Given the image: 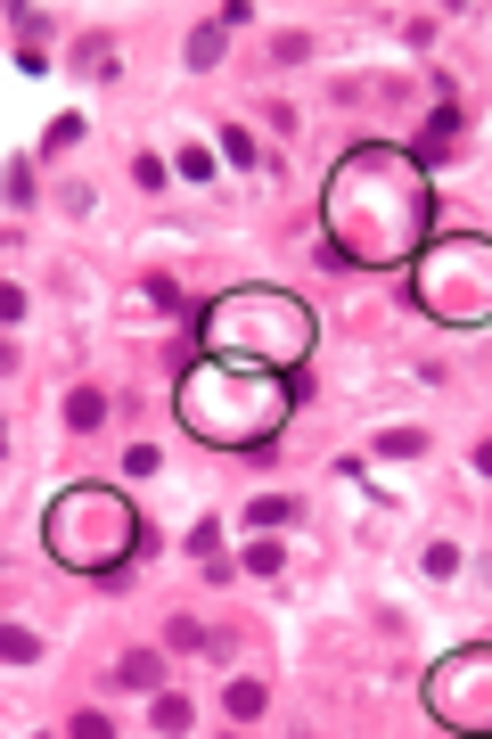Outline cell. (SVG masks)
<instances>
[{
    "instance_id": "cell-9",
    "label": "cell",
    "mask_w": 492,
    "mask_h": 739,
    "mask_svg": "<svg viewBox=\"0 0 492 739\" xmlns=\"http://www.w3.org/2000/svg\"><path fill=\"white\" fill-rule=\"evenodd\" d=\"M222 41H230V26H222V17H205V26L189 33V74H213V67H222Z\"/></svg>"
},
{
    "instance_id": "cell-15",
    "label": "cell",
    "mask_w": 492,
    "mask_h": 739,
    "mask_svg": "<svg viewBox=\"0 0 492 739\" xmlns=\"http://www.w3.org/2000/svg\"><path fill=\"white\" fill-rule=\"evenodd\" d=\"M419 567H426V583H452V576H460V542H443V535H435V542L419 551Z\"/></svg>"
},
{
    "instance_id": "cell-11",
    "label": "cell",
    "mask_w": 492,
    "mask_h": 739,
    "mask_svg": "<svg viewBox=\"0 0 492 739\" xmlns=\"http://www.w3.org/2000/svg\"><path fill=\"white\" fill-rule=\"evenodd\" d=\"M67 428H74V436L107 428V395H99V387H74V395H67Z\"/></svg>"
},
{
    "instance_id": "cell-22",
    "label": "cell",
    "mask_w": 492,
    "mask_h": 739,
    "mask_svg": "<svg viewBox=\"0 0 492 739\" xmlns=\"http://www.w3.org/2000/svg\"><path fill=\"white\" fill-rule=\"evenodd\" d=\"M189 551H198V559H222V526L198 518V526H189Z\"/></svg>"
},
{
    "instance_id": "cell-13",
    "label": "cell",
    "mask_w": 492,
    "mask_h": 739,
    "mask_svg": "<svg viewBox=\"0 0 492 739\" xmlns=\"http://www.w3.org/2000/svg\"><path fill=\"white\" fill-rule=\"evenodd\" d=\"M213 164H222V157H213V140H189V148H181V157H173V173H181V181H198V189H205V181H213Z\"/></svg>"
},
{
    "instance_id": "cell-6",
    "label": "cell",
    "mask_w": 492,
    "mask_h": 739,
    "mask_svg": "<svg viewBox=\"0 0 492 739\" xmlns=\"http://www.w3.org/2000/svg\"><path fill=\"white\" fill-rule=\"evenodd\" d=\"M426 715H435L443 731H468V739H492V641H468L452 658L426 666L419 682Z\"/></svg>"
},
{
    "instance_id": "cell-12",
    "label": "cell",
    "mask_w": 492,
    "mask_h": 739,
    "mask_svg": "<svg viewBox=\"0 0 492 739\" xmlns=\"http://www.w3.org/2000/svg\"><path fill=\"white\" fill-rule=\"evenodd\" d=\"M288 518H295V501H288V493H254V501H247V526H254V535H280Z\"/></svg>"
},
{
    "instance_id": "cell-14",
    "label": "cell",
    "mask_w": 492,
    "mask_h": 739,
    "mask_svg": "<svg viewBox=\"0 0 492 739\" xmlns=\"http://www.w3.org/2000/svg\"><path fill=\"white\" fill-rule=\"evenodd\" d=\"M239 567H247V576H280V567H288V551H280V535H254Z\"/></svg>"
},
{
    "instance_id": "cell-5",
    "label": "cell",
    "mask_w": 492,
    "mask_h": 739,
    "mask_svg": "<svg viewBox=\"0 0 492 739\" xmlns=\"http://www.w3.org/2000/svg\"><path fill=\"white\" fill-rule=\"evenodd\" d=\"M411 304L435 329H492V230H452L411 263Z\"/></svg>"
},
{
    "instance_id": "cell-21",
    "label": "cell",
    "mask_w": 492,
    "mask_h": 739,
    "mask_svg": "<svg viewBox=\"0 0 492 739\" xmlns=\"http://www.w3.org/2000/svg\"><path fill=\"white\" fill-rule=\"evenodd\" d=\"M213 641V632L198 625V617H173V625H164V649H205Z\"/></svg>"
},
{
    "instance_id": "cell-10",
    "label": "cell",
    "mask_w": 492,
    "mask_h": 739,
    "mask_svg": "<svg viewBox=\"0 0 492 739\" xmlns=\"http://www.w3.org/2000/svg\"><path fill=\"white\" fill-rule=\"evenodd\" d=\"M116 682L123 690H164V658H157V649H132V658L116 666Z\"/></svg>"
},
{
    "instance_id": "cell-19",
    "label": "cell",
    "mask_w": 492,
    "mask_h": 739,
    "mask_svg": "<svg viewBox=\"0 0 492 739\" xmlns=\"http://www.w3.org/2000/svg\"><path fill=\"white\" fill-rule=\"evenodd\" d=\"M148 723H157V731H189V699L157 690V699H148Z\"/></svg>"
},
{
    "instance_id": "cell-25",
    "label": "cell",
    "mask_w": 492,
    "mask_h": 739,
    "mask_svg": "<svg viewBox=\"0 0 492 739\" xmlns=\"http://www.w3.org/2000/svg\"><path fill=\"white\" fill-rule=\"evenodd\" d=\"M132 181H140V189H164L173 173H164V157H157V148H148V157H132Z\"/></svg>"
},
{
    "instance_id": "cell-16",
    "label": "cell",
    "mask_w": 492,
    "mask_h": 739,
    "mask_svg": "<svg viewBox=\"0 0 492 739\" xmlns=\"http://www.w3.org/2000/svg\"><path fill=\"white\" fill-rule=\"evenodd\" d=\"M0 658H9V666H33V658H41V632H26V625H0Z\"/></svg>"
},
{
    "instance_id": "cell-7",
    "label": "cell",
    "mask_w": 492,
    "mask_h": 739,
    "mask_svg": "<svg viewBox=\"0 0 492 739\" xmlns=\"http://www.w3.org/2000/svg\"><path fill=\"white\" fill-rule=\"evenodd\" d=\"M213 157H222L230 173H247V164H263V148H254L247 123H222V132H213Z\"/></svg>"
},
{
    "instance_id": "cell-2",
    "label": "cell",
    "mask_w": 492,
    "mask_h": 739,
    "mask_svg": "<svg viewBox=\"0 0 492 739\" xmlns=\"http://www.w3.org/2000/svg\"><path fill=\"white\" fill-rule=\"evenodd\" d=\"M312 395V378L263 370V362H230V353H198L173 378V419L181 436H198L205 452H271L295 403Z\"/></svg>"
},
{
    "instance_id": "cell-3",
    "label": "cell",
    "mask_w": 492,
    "mask_h": 739,
    "mask_svg": "<svg viewBox=\"0 0 492 739\" xmlns=\"http://www.w3.org/2000/svg\"><path fill=\"white\" fill-rule=\"evenodd\" d=\"M312 346H320V312L295 288L247 280V288H222L213 304H198V353H230V362H263V370L304 378Z\"/></svg>"
},
{
    "instance_id": "cell-26",
    "label": "cell",
    "mask_w": 492,
    "mask_h": 739,
    "mask_svg": "<svg viewBox=\"0 0 492 739\" xmlns=\"http://www.w3.org/2000/svg\"><path fill=\"white\" fill-rule=\"evenodd\" d=\"M148 304H157V312H181V288H173V280L157 271V280H148Z\"/></svg>"
},
{
    "instance_id": "cell-24",
    "label": "cell",
    "mask_w": 492,
    "mask_h": 739,
    "mask_svg": "<svg viewBox=\"0 0 492 739\" xmlns=\"http://www.w3.org/2000/svg\"><path fill=\"white\" fill-rule=\"evenodd\" d=\"M271 58H280V67H304V58H312V33H280V41H271Z\"/></svg>"
},
{
    "instance_id": "cell-4",
    "label": "cell",
    "mask_w": 492,
    "mask_h": 739,
    "mask_svg": "<svg viewBox=\"0 0 492 739\" xmlns=\"http://www.w3.org/2000/svg\"><path fill=\"white\" fill-rule=\"evenodd\" d=\"M148 526H140V501L123 493V485H99L82 477L67 493H50V510H41V551H50L67 576H123V567L140 559Z\"/></svg>"
},
{
    "instance_id": "cell-1",
    "label": "cell",
    "mask_w": 492,
    "mask_h": 739,
    "mask_svg": "<svg viewBox=\"0 0 492 739\" xmlns=\"http://www.w3.org/2000/svg\"><path fill=\"white\" fill-rule=\"evenodd\" d=\"M320 263L329 271H411L435 247V173L402 140H361L320 181Z\"/></svg>"
},
{
    "instance_id": "cell-23",
    "label": "cell",
    "mask_w": 492,
    "mask_h": 739,
    "mask_svg": "<svg viewBox=\"0 0 492 739\" xmlns=\"http://www.w3.org/2000/svg\"><path fill=\"white\" fill-rule=\"evenodd\" d=\"M157 469H164L157 443H132V452H123V477H157Z\"/></svg>"
},
{
    "instance_id": "cell-20",
    "label": "cell",
    "mask_w": 492,
    "mask_h": 739,
    "mask_svg": "<svg viewBox=\"0 0 492 739\" xmlns=\"http://www.w3.org/2000/svg\"><path fill=\"white\" fill-rule=\"evenodd\" d=\"M378 452H386V460H419L426 436H419V428H386V436H378Z\"/></svg>"
},
{
    "instance_id": "cell-8",
    "label": "cell",
    "mask_w": 492,
    "mask_h": 739,
    "mask_svg": "<svg viewBox=\"0 0 492 739\" xmlns=\"http://www.w3.org/2000/svg\"><path fill=\"white\" fill-rule=\"evenodd\" d=\"M222 707H230V723H263V707H271V690L254 682V673H239V682L222 690Z\"/></svg>"
},
{
    "instance_id": "cell-18",
    "label": "cell",
    "mask_w": 492,
    "mask_h": 739,
    "mask_svg": "<svg viewBox=\"0 0 492 739\" xmlns=\"http://www.w3.org/2000/svg\"><path fill=\"white\" fill-rule=\"evenodd\" d=\"M33 173H41V157H17V164H9V206H17V214H26V206H33V189H41Z\"/></svg>"
},
{
    "instance_id": "cell-17",
    "label": "cell",
    "mask_w": 492,
    "mask_h": 739,
    "mask_svg": "<svg viewBox=\"0 0 492 739\" xmlns=\"http://www.w3.org/2000/svg\"><path fill=\"white\" fill-rule=\"evenodd\" d=\"M74 140H82V116H58L50 132H41V164H58V157H67Z\"/></svg>"
}]
</instances>
